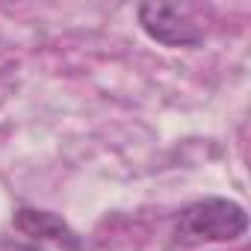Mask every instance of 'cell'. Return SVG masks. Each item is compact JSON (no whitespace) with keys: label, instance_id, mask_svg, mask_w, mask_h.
<instances>
[{"label":"cell","instance_id":"1","mask_svg":"<svg viewBox=\"0 0 251 251\" xmlns=\"http://www.w3.org/2000/svg\"><path fill=\"white\" fill-rule=\"evenodd\" d=\"M248 216L242 204L230 198H201L189 204L175 222V242L186 248L210 245V242H233L245 236Z\"/></svg>","mask_w":251,"mask_h":251},{"label":"cell","instance_id":"2","mask_svg":"<svg viewBox=\"0 0 251 251\" xmlns=\"http://www.w3.org/2000/svg\"><path fill=\"white\" fill-rule=\"evenodd\" d=\"M142 30L166 48H195L204 39V24L192 6L177 3H142L136 9Z\"/></svg>","mask_w":251,"mask_h":251},{"label":"cell","instance_id":"3","mask_svg":"<svg viewBox=\"0 0 251 251\" xmlns=\"http://www.w3.org/2000/svg\"><path fill=\"white\" fill-rule=\"evenodd\" d=\"M15 230H21L30 239L42 242H56L65 251H83V239L68 227V222L50 210H36V207H18L12 216Z\"/></svg>","mask_w":251,"mask_h":251}]
</instances>
